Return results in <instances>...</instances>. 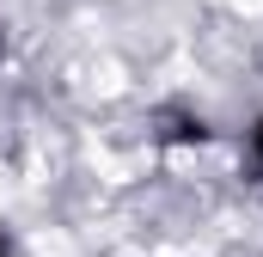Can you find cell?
<instances>
[{
	"label": "cell",
	"mask_w": 263,
	"mask_h": 257,
	"mask_svg": "<svg viewBox=\"0 0 263 257\" xmlns=\"http://www.w3.org/2000/svg\"><path fill=\"white\" fill-rule=\"evenodd\" d=\"M251 153H257V166H263V117H257V128H251Z\"/></svg>",
	"instance_id": "cell-2"
},
{
	"label": "cell",
	"mask_w": 263,
	"mask_h": 257,
	"mask_svg": "<svg viewBox=\"0 0 263 257\" xmlns=\"http://www.w3.org/2000/svg\"><path fill=\"white\" fill-rule=\"evenodd\" d=\"M0 257H6V239H0Z\"/></svg>",
	"instance_id": "cell-3"
},
{
	"label": "cell",
	"mask_w": 263,
	"mask_h": 257,
	"mask_svg": "<svg viewBox=\"0 0 263 257\" xmlns=\"http://www.w3.org/2000/svg\"><path fill=\"white\" fill-rule=\"evenodd\" d=\"M165 141H202V135H208V128H202V117H165Z\"/></svg>",
	"instance_id": "cell-1"
}]
</instances>
